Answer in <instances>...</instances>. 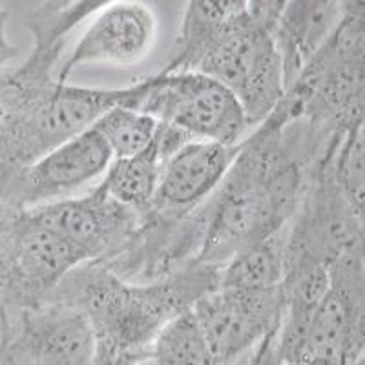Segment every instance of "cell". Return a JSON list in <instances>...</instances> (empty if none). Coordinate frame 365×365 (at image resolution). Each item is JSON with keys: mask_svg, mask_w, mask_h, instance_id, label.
Segmentation results:
<instances>
[{"mask_svg": "<svg viewBox=\"0 0 365 365\" xmlns=\"http://www.w3.org/2000/svg\"><path fill=\"white\" fill-rule=\"evenodd\" d=\"M190 141L187 133L159 123L155 137L145 150L132 158L113 159L104 174L103 187L113 200L137 212L150 207L161 181L166 159Z\"/></svg>", "mask_w": 365, "mask_h": 365, "instance_id": "cell-17", "label": "cell"}, {"mask_svg": "<svg viewBox=\"0 0 365 365\" xmlns=\"http://www.w3.org/2000/svg\"><path fill=\"white\" fill-rule=\"evenodd\" d=\"M4 15H8V11H6V9L0 6V17H4Z\"/></svg>", "mask_w": 365, "mask_h": 365, "instance_id": "cell-29", "label": "cell"}, {"mask_svg": "<svg viewBox=\"0 0 365 365\" xmlns=\"http://www.w3.org/2000/svg\"><path fill=\"white\" fill-rule=\"evenodd\" d=\"M29 210L73 245L84 262H106L115 256L141 220L139 212L113 200L103 182L83 195Z\"/></svg>", "mask_w": 365, "mask_h": 365, "instance_id": "cell-13", "label": "cell"}, {"mask_svg": "<svg viewBox=\"0 0 365 365\" xmlns=\"http://www.w3.org/2000/svg\"><path fill=\"white\" fill-rule=\"evenodd\" d=\"M341 137H331L279 101L237 145L216 192L203 203L205 236L194 263L223 267L291 221L312 174Z\"/></svg>", "mask_w": 365, "mask_h": 365, "instance_id": "cell-1", "label": "cell"}, {"mask_svg": "<svg viewBox=\"0 0 365 365\" xmlns=\"http://www.w3.org/2000/svg\"><path fill=\"white\" fill-rule=\"evenodd\" d=\"M141 220L126 245L101 262L120 279L148 283L178 272L195 262L205 236V207L187 216H165L155 210L139 212Z\"/></svg>", "mask_w": 365, "mask_h": 365, "instance_id": "cell-12", "label": "cell"}, {"mask_svg": "<svg viewBox=\"0 0 365 365\" xmlns=\"http://www.w3.org/2000/svg\"><path fill=\"white\" fill-rule=\"evenodd\" d=\"M4 217H6V212L0 210V232H2V227H4Z\"/></svg>", "mask_w": 365, "mask_h": 365, "instance_id": "cell-28", "label": "cell"}, {"mask_svg": "<svg viewBox=\"0 0 365 365\" xmlns=\"http://www.w3.org/2000/svg\"><path fill=\"white\" fill-rule=\"evenodd\" d=\"M365 356L364 245L329 267V291L312 314L291 364L353 365Z\"/></svg>", "mask_w": 365, "mask_h": 365, "instance_id": "cell-8", "label": "cell"}, {"mask_svg": "<svg viewBox=\"0 0 365 365\" xmlns=\"http://www.w3.org/2000/svg\"><path fill=\"white\" fill-rule=\"evenodd\" d=\"M135 110L197 141L237 145L250 130L232 91L201 71H161L146 77Z\"/></svg>", "mask_w": 365, "mask_h": 365, "instance_id": "cell-7", "label": "cell"}, {"mask_svg": "<svg viewBox=\"0 0 365 365\" xmlns=\"http://www.w3.org/2000/svg\"><path fill=\"white\" fill-rule=\"evenodd\" d=\"M159 123L141 110L113 106L91 128L104 139L113 159L132 158L152 143Z\"/></svg>", "mask_w": 365, "mask_h": 365, "instance_id": "cell-20", "label": "cell"}, {"mask_svg": "<svg viewBox=\"0 0 365 365\" xmlns=\"http://www.w3.org/2000/svg\"><path fill=\"white\" fill-rule=\"evenodd\" d=\"M73 2H77V0H44V2L35 9V13H38V15H51V13H57L61 11V9L68 8V6L73 4Z\"/></svg>", "mask_w": 365, "mask_h": 365, "instance_id": "cell-27", "label": "cell"}, {"mask_svg": "<svg viewBox=\"0 0 365 365\" xmlns=\"http://www.w3.org/2000/svg\"><path fill=\"white\" fill-rule=\"evenodd\" d=\"M249 0H188L175 53L163 71L195 70L208 46L232 21L247 13Z\"/></svg>", "mask_w": 365, "mask_h": 365, "instance_id": "cell-19", "label": "cell"}, {"mask_svg": "<svg viewBox=\"0 0 365 365\" xmlns=\"http://www.w3.org/2000/svg\"><path fill=\"white\" fill-rule=\"evenodd\" d=\"M220 267L190 263L163 279L132 283L101 262L66 274L44 305L79 311L96 338V365H141L163 329L217 285Z\"/></svg>", "mask_w": 365, "mask_h": 365, "instance_id": "cell-2", "label": "cell"}, {"mask_svg": "<svg viewBox=\"0 0 365 365\" xmlns=\"http://www.w3.org/2000/svg\"><path fill=\"white\" fill-rule=\"evenodd\" d=\"M0 365H38L15 312H0Z\"/></svg>", "mask_w": 365, "mask_h": 365, "instance_id": "cell-24", "label": "cell"}, {"mask_svg": "<svg viewBox=\"0 0 365 365\" xmlns=\"http://www.w3.org/2000/svg\"><path fill=\"white\" fill-rule=\"evenodd\" d=\"M283 101L336 139L364 126L365 0H341L336 24L287 86Z\"/></svg>", "mask_w": 365, "mask_h": 365, "instance_id": "cell-4", "label": "cell"}, {"mask_svg": "<svg viewBox=\"0 0 365 365\" xmlns=\"http://www.w3.org/2000/svg\"><path fill=\"white\" fill-rule=\"evenodd\" d=\"M285 4L287 0H249L247 13L252 21H256L257 24L263 26L272 34L274 26L278 22L279 13L283 11Z\"/></svg>", "mask_w": 365, "mask_h": 365, "instance_id": "cell-25", "label": "cell"}, {"mask_svg": "<svg viewBox=\"0 0 365 365\" xmlns=\"http://www.w3.org/2000/svg\"><path fill=\"white\" fill-rule=\"evenodd\" d=\"M117 0H77L68 8L61 9L51 15H38L31 11L26 17V28L34 37L31 50L41 51V53L61 55L64 44H66V35L71 29L77 28L88 17H93L104 8H108Z\"/></svg>", "mask_w": 365, "mask_h": 365, "instance_id": "cell-22", "label": "cell"}, {"mask_svg": "<svg viewBox=\"0 0 365 365\" xmlns=\"http://www.w3.org/2000/svg\"><path fill=\"white\" fill-rule=\"evenodd\" d=\"M237 145L197 139L185 143L166 159L150 210L165 216H187L200 208L223 181L236 158Z\"/></svg>", "mask_w": 365, "mask_h": 365, "instance_id": "cell-15", "label": "cell"}, {"mask_svg": "<svg viewBox=\"0 0 365 365\" xmlns=\"http://www.w3.org/2000/svg\"><path fill=\"white\" fill-rule=\"evenodd\" d=\"M113 155L93 128L68 139L13 175L0 195V210L19 212L64 200L106 174Z\"/></svg>", "mask_w": 365, "mask_h": 365, "instance_id": "cell-11", "label": "cell"}, {"mask_svg": "<svg viewBox=\"0 0 365 365\" xmlns=\"http://www.w3.org/2000/svg\"><path fill=\"white\" fill-rule=\"evenodd\" d=\"M283 365H302V364H283Z\"/></svg>", "mask_w": 365, "mask_h": 365, "instance_id": "cell-30", "label": "cell"}, {"mask_svg": "<svg viewBox=\"0 0 365 365\" xmlns=\"http://www.w3.org/2000/svg\"><path fill=\"white\" fill-rule=\"evenodd\" d=\"M57 58L29 51L0 75V195L11 178L50 150L96 125L113 106L135 108L146 77L125 88H88L53 77Z\"/></svg>", "mask_w": 365, "mask_h": 365, "instance_id": "cell-3", "label": "cell"}, {"mask_svg": "<svg viewBox=\"0 0 365 365\" xmlns=\"http://www.w3.org/2000/svg\"><path fill=\"white\" fill-rule=\"evenodd\" d=\"M282 285L241 289L216 285L190 309L216 365H234L252 354L282 319Z\"/></svg>", "mask_w": 365, "mask_h": 365, "instance_id": "cell-10", "label": "cell"}, {"mask_svg": "<svg viewBox=\"0 0 365 365\" xmlns=\"http://www.w3.org/2000/svg\"><path fill=\"white\" fill-rule=\"evenodd\" d=\"M150 360L155 365H216L192 311L179 314L163 329Z\"/></svg>", "mask_w": 365, "mask_h": 365, "instance_id": "cell-21", "label": "cell"}, {"mask_svg": "<svg viewBox=\"0 0 365 365\" xmlns=\"http://www.w3.org/2000/svg\"><path fill=\"white\" fill-rule=\"evenodd\" d=\"M364 137V126L349 130L329 154V165L338 187L351 201V205L361 212L365 201Z\"/></svg>", "mask_w": 365, "mask_h": 365, "instance_id": "cell-23", "label": "cell"}, {"mask_svg": "<svg viewBox=\"0 0 365 365\" xmlns=\"http://www.w3.org/2000/svg\"><path fill=\"white\" fill-rule=\"evenodd\" d=\"M195 71L232 91L250 128L259 125L285 93L282 57L272 34L252 21L249 13H243L217 35Z\"/></svg>", "mask_w": 365, "mask_h": 365, "instance_id": "cell-6", "label": "cell"}, {"mask_svg": "<svg viewBox=\"0 0 365 365\" xmlns=\"http://www.w3.org/2000/svg\"><path fill=\"white\" fill-rule=\"evenodd\" d=\"M8 312L17 314L38 365H96V338L79 311L42 305Z\"/></svg>", "mask_w": 365, "mask_h": 365, "instance_id": "cell-16", "label": "cell"}, {"mask_svg": "<svg viewBox=\"0 0 365 365\" xmlns=\"http://www.w3.org/2000/svg\"><path fill=\"white\" fill-rule=\"evenodd\" d=\"M158 17L139 0H117L99 11L58 71L66 83L71 71L86 64L128 68L152 53L158 41Z\"/></svg>", "mask_w": 365, "mask_h": 365, "instance_id": "cell-14", "label": "cell"}, {"mask_svg": "<svg viewBox=\"0 0 365 365\" xmlns=\"http://www.w3.org/2000/svg\"><path fill=\"white\" fill-rule=\"evenodd\" d=\"M329 154L312 174L287 225L283 272L302 267L329 269L341 254L364 245V212L354 208L340 190Z\"/></svg>", "mask_w": 365, "mask_h": 365, "instance_id": "cell-9", "label": "cell"}, {"mask_svg": "<svg viewBox=\"0 0 365 365\" xmlns=\"http://www.w3.org/2000/svg\"><path fill=\"white\" fill-rule=\"evenodd\" d=\"M247 365H283L276 351V332L267 336L250 354Z\"/></svg>", "mask_w": 365, "mask_h": 365, "instance_id": "cell-26", "label": "cell"}, {"mask_svg": "<svg viewBox=\"0 0 365 365\" xmlns=\"http://www.w3.org/2000/svg\"><path fill=\"white\" fill-rule=\"evenodd\" d=\"M6 212L0 232V311L42 307L84 257L34 210Z\"/></svg>", "mask_w": 365, "mask_h": 365, "instance_id": "cell-5", "label": "cell"}, {"mask_svg": "<svg viewBox=\"0 0 365 365\" xmlns=\"http://www.w3.org/2000/svg\"><path fill=\"white\" fill-rule=\"evenodd\" d=\"M340 6L341 0H287L272 29L285 90L336 24Z\"/></svg>", "mask_w": 365, "mask_h": 365, "instance_id": "cell-18", "label": "cell"}]
</instances>
